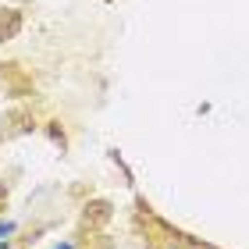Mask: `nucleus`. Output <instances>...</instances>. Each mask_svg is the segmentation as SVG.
Masks as SVG:
<instances>
[{
  "label": "nucleus",
  "mask_w": 249,
  "mask_h": 249,
  "mask_svg": "<svg viewBox=\"0 0 249 249\" xmlns=\"http://www.w3.org/2000/svg\"><path fill=\"white\" fill-rule=\"evenodd\" d=\"M15 231H18V224H15V221H0V242H7Z\"/></svg>",
  "instance_id": "1"
},
{
  "label": "nucleus",
  "mask_w": 249,
  "mask_h": 249,
  "mask_svg": "<svg viewBox=\"0 0 249 249\" xmlns=\"http://www.w3.org/2000/svg\"><path fill=\"white\" fill-rule=\"evenodd\" d=\"M57 249H75V246H71V242H61V246H57Z\"/></svg>",
  "instance_id": "2"
},
{
  "label": "nucleus",
  "mask_w": 249,
  "mask_h": 249,
  "mask_svg": "<svg viewBox=\"0 0 249 249\" xmlns=\"http://www.w3.org/2000/svg\"><path fill=\"white\" fill-rule=\"evenodd\" d=\"M0 249H11V246H7V242H0Z\"/></svg>",
  "instance_id": "3"
}]
</instances>
